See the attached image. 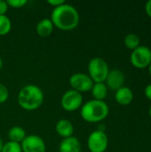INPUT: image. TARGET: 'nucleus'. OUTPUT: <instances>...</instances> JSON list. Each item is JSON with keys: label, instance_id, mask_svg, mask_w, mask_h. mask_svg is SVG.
Returning <instances> with one entry per match:
<instances>
[{"label": "nucleus", "instance_id": "obj_9", "mask_svg": "<svg viewBox=\"0 0 151 152\" xmlns=\"http://www.w3.org/2000/svg\"><path fill=\"white\" fill-rule=\"evenodd\" d=\"M20 146L22 152H46L44 141L36 134L27 135Z\"/></svg>", "mask_w": 151, "mask_h": 152}, {"label": "nucleus", "instance_id": "obj_28", "mask_svg": "<svg viewBox=\"0 0 151 152\" xmlns=\"http://www.w3.org/2000/svg\"><path fill=\"white\" fill-rule=\"evenodd\" d=\"M149 71H150V76H151V62H150V64L149 65Z\"/></svg>", "mask_w": 151, "mask_h": 152}, {"label": "nucleus", "instance_id": "obj_14", "mask_svg": "<svg viewBox=\"0 0 151 152\" xmlns=\"http://www.w3.org/2000/svg\"><path fill=\"white\" fill-rule=\"evenodd\" d=\"M53 28H54V26L51 19L49 18H44L40 20L36 26V31L37 35L41 37H49L53 33Z\"/></svg>", "mask_w": 151, "mask_h": 152}, {"label": "nucleus", "instance_id": "obj_18", "mask_svg": "<svg viewBox=\"0 0 151 152\" xmlns=\"http://www.w3.org/2000/svg\"><path fill=\"white\" fill-rule=\"evenodd\" d=\"M12 29V21L6 15H0V36L7 35Z\"/></svg>", "mask_w": 151, "mask_h": 152}, {"label": "nucleus", "instance_id": "obj_1", "mask_svg": "<svg viewBox=\"0 0 151 152\" xmlns=\"http://www.w3.org/2000/svg\"><path fill=\"white\" fill-rule=\"evenodd\" d=\"M50 19L54 27L63 31H70L78 26L80 16L73 5L65 2L61 5L53 8Z\"/></svg>", "mask_w": 151, "mask_h": 152}, {"label": "nucleus", "instance_id": "obj_22", "mask_svg": "<svg viewBox=\"0 0 151 152\" xmlns=\"http://www.w3.org/2000/svg\"><path fill=\"white\" fill-rule=\"evenodd\" d=\"M8 8L9 6L7 4V2L4 0H0V15H6Z\"/></svg>", "mask_w": 151, "mask_h": 152}, {"label": "nucleus", "instance_id": "obj_23", "mask_svg": "<svg viewBox=\"0 0 151 152\" xmlns=\"http://www.w3.org/2000/svg\"><path fill=\"white\" fill-rule=\"evenodd\" d=\"M64 3H65V1H63V0H48L47 1V4H50L51 6H53V8H55L57 6H60Z\"/></svg>", "mask_w": 151, "mask_h": 152}, {"label": "nucleus", "instance_id": "obj_29", "mask_svg": "<svg viewBox=\"0 0 151 152\" xmlns=\"http://www.w3.org/2000/svg\"><path fill=\"white\" fill-rule=\"evenodd\" d=\"M150 118H151V105H150Z\"/></svg>", "mask_w": 151, "mask_h": 152}, {"label": "nucleus", "instance_id": "obj_11", "mask_svg": "<svg viewBox=\"0 0 151 152\" xmlns=\"http://www.w3.org/2000/svg\"><path fill=\"white\" fill-rule=\"evenodd\" d=\"M56 133L62 137L63 139L73 136L74 134V126L69 119H60L55 125Z\"/></svg>", "mask_w": 151, "mask_h": 152}, {"label": "nucleus", "instance_id": "obj_21", "mask_svg": "<svg viewBox=\"0 0 151 152\" xmlns=\"http://www.w3.org/2000/svg\"><path fill=\"white\" fill-rule=\"evenodd\" d=\"M7 4L9 7L12 8H22L24 7L27 4L28 1L27 0H7Z\"/></svg>", "mask_w": 151, "mask_h": 152}, {"label": "nucleus", "instance_id": "obj_25", "mask_svg": "<svg viewBox=\"0 0 151 152\" xmlns=\"http://www.w3.org/2000/svg\"><path fill=\"white\" fill-rule=\"evenodd\" d=\"M145 95L146 97L151 101V84L148 85L145 88Z\"/></svg>", "mask_w": 151, "mask_h": 152}, {"label": "nucleus", "instance_id": "obj_7", "mask_svg": "<svg viewBox=\"0 0 151 152\" xmlns=\"http://www.w3.org/2000/svg\"><path fill=\"white\" fill-rule=\"evenodd\" d=\"M109 145V139L105 132L96 130L90 134L87 147L90 152H105Z\"/></svg>", "mask_w": 151, "mask_h": 152}, {"label": "nucleus", "instance_id": "obj_10", "mask_svg": "<svg viewBox=\"0 0 151 152\" xmlns=\"http://www.w3.org/2000/svg\"><path fill=\"white\" fill-rule=\"evenodd\" d=\"M106 86L108 88L117 91L119 88L124 86L125 84V75L120 69H111L109 70L108 77L105 80Z\"/></svg>", "mask_w": 151, "mask_h": 152}, {"label": "nucleus", "instance_id": "obj_12", "mask_svg": "<svg viewBox=\"0 0 151 152\" xmlns=\"http://www.w3.org/2000/svg\"><path fill=\"white\" fill-rule=\"evenodd\" d=\"M59 152H81V144L77 137L62 139L59 145Z\"/></svg>", "mask_w": 151, "mask_h": 152}, {"label": "nucleus", "instance_id": "obj_15", "mask_svg": "<svg viewBox=\"0 0 151 152\" xmlns=\"http://www.w3.org/2000/svg\"><path fill=\"white\" fill-rule=\"evenodd\" d=\"M26 131L19 126H14L11 127L8 131V138L10 142L21 143L22 141L26 138Z\"/></svg>", "mask_w": 151, "mask_h": 152}, {"label": "nucleus", "instance_id": "obj_13", "mask_svg": "<svg viewBox=\"0 0 151 152\" xmlns=\"http://www.w3.org/2000/svg\"><path fill=\"white\" fill-rule=\"evenodd\" d=\"M115 100L117 103L121 105H128L133 100V93L131 88L127 86H123L116 91Z\"/></svg>", "mask_w": 151, "mask_h": 152}, {"label": "nucleus", "instance_id": "obj_20", "mask_svg": "<svg viewBox=\"0 0 151 152\" xmlns=\"http://www.w3.org/2000/svg\"><path fill=\"white\" fill-rule=\"evenodd\" d=\"M9 98V90L4 84L0 83V104L7 102Z\"/></svg>", "mask_w": 151, "mask_h": 152}, {"label": "nucleus", "instance_id": "obj_2", "mask_svg": "<svg viewBox=\"0 0 151 152\" xmlns=\"http://www.w3.org/2000/svg\"><path fill=\"white\" fill-rule=\"evenodd\" d=\"M44 100L42 89L33 84L24 86L19 92L17 102L19 106L28 111H33L41 107Z\"/></svg>", "mask_w": 151, "mask_h": 152}, {"label": "nucleus", "instance_id": "obj_8", "mask_svg": "<svg viewBox=\"0 0 151 152\" xmlns=\"http://www.w3.org/2000/svg\"><path fill=\"white\" fill-rule=\"evenodd\" d=\"M69 86H71V89L82 94L90 92L93 86V81L91 79V77L85 73H75L69 77Z\"/></svg>", "mask_w": 151, "mask_h": 152}, {"label": "nucleus", "instance_id": "obj_3", "mask_svg": "<svg viewBox=\"0 0 151 152\" xmlns=\"http://www.w3.org/2000/svg\"><path fill=\"white\" fill-rule=\"evenodd\" d=\"M109 113V108L104 101L90 100L80 108L81 118L88 123H98L104 120Z\"/></svg>", "mask_w": 151, "mask_h": 152}, {"label": "nucleus", "instance_id": "obj_19", "mask_svg": "<svg viewBox=\"0 0 151 152\" xmlns=\"http://www.w3.org/2000/svg\"><path fill=\"white\" fill-rule=\"evenodd\" d=\"M1 152H22L20 143L13 142H7L4 143L3 149Z\"/></svg>", "mask_w": 151, "mask_h": 152}, {"label": "nucleus", "instance_id": "obj_27", "mask_svg": "<svg viewBox=\"0 0 151 152\" xmlns=\"http://www.w3.org/2000/svg\"><path fill=\"white\" fill-rule=\"evenodd\" d=\"M2 68H3V60H2V58L0 57V70H1Z\"/></svg>", "mask_w": 151, "mask_h": 152}, {"label": "nucleus", "instance_id": "obj_24", "mask_svg": "<svg viewBox=\"0 0 151 152\" xmlns=\"http://www.w3.org/2000/svg\"><path fill=\"white\" fill-rule=\"evenodd\" d=\"M145 12H146L147 15L150 16L151 18V0H149V1L146 3V5H145Z\"/></svg>", "mask_w": 151, "mask_h": 152}, {"label": "nucleus", "instance_id": "obj_26", "mask_svg": "<svg viewBox=\"0 0 151 152\" xmlns=\"http://www.w3.org/2000/svg\"><path fill=\"white\" fill-rule=\"evenodd\" d=\"M3 146H4V142L2 140V138L0 137V152L2 151V149H3Z\"/></svg>", "mask_w": 151, "mask_h": 152}, {"label": "nucleus", "instance_id": "obj_4", "mask_svg": "<svg viewBox=\"0 0 151 152\" xmlns=\"http://www.w3.org/2000/svg\"><path fill=\"white\" fill-rule=\"evenodd\" d=\"M87 69L88 76L93 83H104L109 72L108 63L100 57L93 58L88 63Z\"/></svg>", "mask_w": 151, "mask_h": 152}, {"label": "nucleus", "instance_id": "obj_5", "mask_svg": "<svg viewBox=\"0 0 151 152\" xmlns=\"http://www.w3.org/2000/svg\"><path fill=\"white\" fill-rule=\"evenodd\" d=\"M83 105L82 94L70 89L65 92L61 99V108L69 112H73L80 109Z\"/></svg>", "mask_w": 151, "mask_h": 152}, {"label": "nucleus", "instance_id": "obj_16", "mask_svg": "<svg viewBox=\"0 0 151 152\" xmlns=\"http://www.w3.org/2000/svg\"><path fill=\"white\" fill-rule=\"evenodd\" d=\"M90 92L93 100L104 101L108 95V87L105 83H94Z\"/></svg>", "mask_w": 151, "mask_h": 152}, {"label": "nucleus", "instance_id": "obj_17", "mask_svg": "<svg viewBox=\"0 0 151 152\" xmlns=\"http://www.w3.org/2000/svg\"><path fill=\"white\" fill-rule=\"evenodd\" d=\"M125 45L131 50H134L136 49L138 46H140V37L133 33H130L128 35L125 36Z\"/></svg>", "mask_w": 151, "mask_h": 152}, {"label": "nucleus", "instance_id": "obj_6", "mask_svg": "<svg viewBox=\"0 0 151 152\" xmlns=\"http://www.w3.org/2000/svg\"><path fill=\"white\" fill-rule=\"evenodd\" d=\"M132 65L137 69H145L151 62V50L145 45H140L133 50L130 57Z\"/></svg>", "mask_w": 151, "mask_h": 152}]
</instances>
